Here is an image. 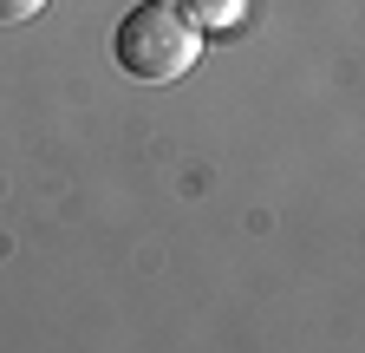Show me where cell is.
I'll return each mask as SVG.
<instances>
[{
  "mask_svg": "<svg viewBox=\"0 0 365 353\" xmlns=\"http://www.w3.org/2000/svg\"><path fill=\"white\" fill-rule=\"evenodd\" d=\"M202 53V33L182 20V7H163V0H144V7H130L111 33V59L118 72H130L137 85H170L196 66Z\"/></svg>",
  "mask_w": 365,
  "mask_h": 353,
  "instance_id": "cell-1",
  "label": "cell"
},
{
  "mask_svg": "<svg viewBox=\"0 0 365 353\" xmlns=\"http://www.w3.org/2000/svg\"><path fill=\"white\" fill-rule=\"evenodd\" d=\"M46 7V0H0V26H14V20H33Z\"/></svg>",
  "mask_w": 365,
  "mask_h": 353,
  "instance_id": "cell-3",
  "label": "cell"
},
{
  "mask_svg": "<svg viewBox=\"0 0 365 353\" xmlns=\"http://www.w3.org/2000/svg\"><path fill=\"white\" fill-rule=\"evenodd\" d=\"M182 20H190L196 33H215V26H242V7L248 0H176Z\"/></svg>",
  "mask_w": 365,
  "mask_h": 353,
  "instance_id": "cell-2",
  "label": "cell"
}]
</instances>
